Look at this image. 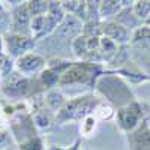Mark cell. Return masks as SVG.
Returning a JSON list of instances; mask_svg holds the SVG:
<instances>
[{
  "label": "cell",
  "instance_id": "cell-25",
  "mask_svg": "<svg viewBox=\"0 0 150 150\" xmlns=\"http://www.w3.org/2000/svg\"><path fill=\"white\" fill-rule=\"evenodd\" d=\"M18 150H45V147H44L42 138L39 135H36V137H32V138L20 143Z\"/></svg>",
  "mask_w": 150,
  "mask_h": 150
},
{
  "label": "cell",
  "instance_id": "cell-30",
  "mask_svg": "<svg viewBox=\"0 0 150 150\" xmlns=\"http://www.w3.org/2000/svg\"><path fill=\"white\" fill-rule=\"evenodd\" d=\"M119 2H120V5L123 8H129V6H132L135 3V0H119Z\"/></svg>",
  "mask_w": 150,
  "mask_h": 150
},
{
  "label": "cell",
  "instance_id": "cell-24",
  "mask_svg": "<svg viewBox=\"0 0 150 150\" xmlns=\"http://www.w3.org/2000/svg\"><path fill=\"white\" fill-rule=\"evenodd\" d=\"M15 71V60L8 54L0 56V78H6Z\"/></svg>",
  "mask_w": 150,
  "mask_h": 150
},
{
  "label": "cell",
  "instance_id": "cell-21",
  "mask_svg": "<svg viewBox=\"0 0 150 150\" xmlns=\"http://www.w3.org/2000/svg\"><path fill=\"white\" fill-rule=\"evenodd\" d=\"M98 119L93 116V114H90V116H87L86 119H83L81 122H80V135L81 137H92L93 135V132L96 131V128H98Z\"/></svg>",
  "mask_w": 150,
  "mask_h": 150
},
{
  "label": "cell",
  "instance_id": "cell-27",
  "mask_svg": "<svg viewBox=\"0 0 150 150\" xmlns=\"http://www.w3.org/2000/svg\"><path fill=\"white\" fill-rule=\"evenodd\" d=\"M81 147V140H75L72 146L69 147H60V146H48L47 150H80Z\"/></svg>",
  "mask_w": 150,
  "mask_h": 150
},
{
  "label": "cell",
  "instance_id": "cell-20",
  "mask_svg": "<svg viewBox=\"0 0 150 150\" xmlns=\"http://www.w3.org/2000/svg\"><path fill=\"white\" fill-rule=\"evenodd\" d=\"M116 110L111 104H107V102H99L98 107L95 108V112L93 116L98 119V120H111L112 117H116Z\"/></svg>",
  "mask_w": 150,
  "mask_h": 150
},
{
  "label": "cell",
  "instance_id": "cell-23",
  "mask_svg": "<svg viewBox=\"0 0 150 150\" xmlns=\"http://www.w3.org/2000/svg\"><path fill=\"white\" fill-rule=\"evenodd\" d=\"M132 9L135 12V15L144 23L150 15V0H135Z\"/></svg>",
  "mask_w": 150,
  "mask_h": 150
},
{
  "label": "cell",
  "instance_id": "cell-13",
  "mask_svg": "<svg viewBox=\"0 0 150 150\" xmlns=\"http://www.w3.org/2000/svg\"><path fill=\"white\" fill-rule=\"evenodd\" d=\"M114 21H117L119 24H122L123 27L129 29L131 32L137 30L138 27H141L143 24H144L138 17L135 15V12H134L132 6H129V8H122L120 12L114 17Z\"/></svg>",
  "mask_w": 150,
  "mask_h": 150
},
{
  "label": "cell",
  "instance_id": "cell-4",
  "mask_svg": "<svg viewBox=\"0 0 150 150\" xmlns=\"http://www.w3.org/2000/svg\"><path fill=\"white\" fill-rule=\"evenodd\" d=\"M95 87L111 105H116L117 110L134 102L131 89L117 75H105V74L101 75L98 78Z\"/></svg>",
  "mask_w": 150,
  "mask_h": 150
},
{
  "label": "cell",
  "instance_id": "cell-7",
  "mask_svg": "<svg viewBox=\"0 0 150 150\" xmlns=\"http://www.w3.org/2000/svg\"><path fill=\"white\" fill-rule=\"evenodd\" d=\"M45 68L47 59L36 51L26 53L21 57L15 59V71L26 77H38Z\"/></svg>",
  "mask_w": 150,
  "mask_h": 150
},
{
  "label": "cell",
  "instance_id": "cell-6",
  "mask_svg": "<svg viewBox=\"0 0 150 150\" xmlns=\"http://www.w3.org/2000/svg\"><path fill=\"white\" fill-rule=\"evenodd\" d=\"M143 107L137 101L131 102L126 107H122L116 112V120L119 123V126L125 131L131 134L143 123Z\"/></svg>",
  "mask_w": 150,
  "mask_h": 150
},
{
  "label": "cell",
  "instance_id": "cell-15",
  "mask_svg": "<svg viewBox=\"0 0 150 150\" xmlns=\"http://www.w3.org/2000/svg\"><path fill=\"white\" fill-rule=\"evenodd\" d=\"M129 59H131V45L129 44L128 45H119V50L107 65L110 68H112L114 71H119V69L125 68L128 63H131Z\"/></svg>",
  "mask_w": 150,
  "mask_h": 150
},
{
  "label": "cell",
  "instance_id": "cell-26",
  "mask_svg": "<svg viewBox=\"0 0 150 150\" xmlns=\"http://www.w3.org/2000/svg\"><path fill=\"white\" fill-rule=\"evenodd\" d=\"M12 141H14V137L12 134H9V129H0V150L8 149Z\"/></svg>",
  "mask_w": 150,
  "mask_h": 150
},
{
  "label": "cell",
  "instance_id": "cell-11",
  "mask_svg": "<svg viewBox=\"0 0 150 150\" xmlns=\"http://www.w3.org/2000/svg\"><path fill=\"white\" fill-rule=\"evenodd\" d=\"M129 135H131L132 150H150V129L147 122L143 120V123Z\"/></svg>",
  "mask_w": 150,
  "mask_h": 150
},
{
  "label": "cell",
  "instance_id": "cell-10",
  "mask_svg": "<svg viewBox=\"0 0 150 150\" xmlns=\"http://www.w3.org/2000/svg\"><path fill=\"white\" fill-rule=\"evenodd\" d=\"M83 30H84V21L72 14H66L65 20L59 24V27L54 33L60 35L62 38H66V39H69L72 42L74 38L81 35Z\"/></svg>",
  "mask_w": 150,
  "mask_h": 150
},
{
  "label": "cell",
  "instance_id": "cell-22",
  "mask_svg": "<svg viewBox=\"0 0 150 150\" xmlns=\"http://www.w3.org/2000/svg\"><path fill=\"white\" fill-rule=\"evenodd\" d=\"M29 11L32 17L36 15H45L48 12V6H50V0H29L27 2Z\"/></svg>",
  "mask_w": 150,
  "mask_h": 150
},
{
  "label": "cell",
  "instance_id": "cell-31",
  "mask_svg": "<svg viewBox=\"0 0 150 150\" xmlns=\"http://www.w3.org/2000/svg\"><path fill=\"white\" fill-rule=\"evenodd\" d=\"M144 24H147V26H150V15H149V18L144 21Z\"/></svg>",
  "mask_w": 150,
  "mask_h": 150
},
{
  "label": "cell",
  "instance_id": "cell-17",
  "mask_svg": "<svg viewBox=\"0 0 150 150\" xmlns=\"http://www.w3.org/2000/svg\"><path fill=\"white\" fill-rule=\"evenodd\" d=\"M71 51L74 54V57L77 60L86 62L87 59V53H89V48H87V36L84 33L75 36L72 42H71Z\"/></svg>",
  "mask_w": 150,
  "mask_h": 150
},
{
  "label": "cell",
  "instance_id": "cell-14",
  "mask_svg": "<svg viewBox=\"0 0 150 150\" xmlns=\"http://www.w3.org/2000/svg\"><path fill=\"white\" fill-rule=\"evenodd\" d=\"M129 45L131 48H135V50H149L150 48V26L143 24L141 27L134 30Z\"/></svg>",
  "mask_w": 150,
  "mask_h": 150
},
{
  "label": "cell",
  "instance_id": "cell-19",
  "mask_svg": "<svg viewBox=\"0 0 150 150\" xmlns=\"http://www.w3.org/2000/svg\"><path fill=\"white\" fill-rule=\"evenodd\" d=\"M119 50V44H116L112 39L107 36H101V41H99V51H101L102 60L104 63H108V62L112 59V56L116 54V51Z\"/></svg>",
  "mask_w": 150,
  "mask_h": 150
},
{
  "label": "cell",
  "instance_id": "cell-18",
  "mask_svg": "<svg viewBox=\"0 0 150 150\" xmlns=\"http://www.w3.org/2000/svg\"><path fill=\"white\" fill-rule=\"evenodd\" d=\"M60 77H62V75H60L59 72H56L54 69H51V68L47 66L39 75H38V80H39V83L42 84L44 89L48 90V89L59 87V84H60Z\"/></svg>",
  "mask_w": 150,
  "mask_h": 150
},
{
  "label": "cell",
  "instance_id": "cell-1",
  "mask_svg": "<svg viewBox=\"0 0 150 150\" xmlns=\"http://www.w3.org/2000/svg\"><path fill=\"white\" fill-rule=\"evenodd\" d=\"M0 92L8 99L14 101H30L32 98L45 92L38 77H26L20 72L14 71L6 78H2L0 83Z\"/></svg>",
  "mask_w": 150,
  "mask_h": 150
},
{
  "label": "cell",
  "instance_id": "cell-12",
  "mask_svg": "<svg viewBox=\"0 0 150 150\" xmlns=\"http://www.w3.org/2000/svg\"><path fill=\"white\" fill-rule=\"evenodd\" d=\"M66 96L65 93L60 90V86L59 87H54V89H48L44 92V102L47 105L48 110H51L54 114L60 111V108L66 104Z\"/></svg>",
  "mask_w": 150,
  "mask_h": 150
},
{
  "label": "cell",
  "instance_id": "cell-28",
  "mask_svg": "<svg viewBox=\"0 0 150 150\" xmlns=\"http://www.w3.org/2000/svg\"><path fill=\"white\" fill-rule=\"evenodd\" d=\"M3 2L6 3L8 8H14V6H18V5H21V3L29 2V0H3Z\"/></svg>",
  "mask_w": 150,
  "mask_h": 150
},
{
  "label": "cell",
  "instance_id": "cell-9",
  "mask_svg": "<svg viewBox=\"0 0 150 150\" xmlns=\"http://www.w3.org/2000/svg\"><path fill=\"white\" fill-rule=\"evenodd\" d=\"M102 35L112 39L119 45L131 44V38H132V32L126 27H123L122 24H119L114 20L102 21Z\"/></svg>",
  "mask_w": 150,
  "mask_h": 150
},
{
  "label": "cell",
  "instance_id": "cell-8",
  "mask_svg": "<svg viewBox=\"0 0 150 150\" xmlns=\"http://www.w3.org/2000/svg\"><path fill=\"white\" fill-rule=\"evenodd\" d=\"M9 15H11V27L9 32H14V33H21V35H30V24H32V14L29 11L27 2L26 3H21L18 6L11 8L9 11Z\"/></svg>",
  "mask_w": 150,
  "mask_h": 150
},
{
  "label": "cell",
  "instance_id": "cell-32",
  "mask_svg": "<svg viewBox=\"0 0 150 150\" xmlns=\"http://www.w3.org/2000/svg\"><path fill=\"white\" fill-rule=\"evenodd\" d=\"M3 150H18V149H12V147H8V149H3Z\"/></svg>",
  "mask_w": 150,
  "mask_h": 150
},
{
  "label": "cell",
  "instance_id": "cell-5",
  "mask_svg": "<svg viewBox=\"0 0 150 150\" xmlns=\"http://www.w3.org/2000/svg\"><path fill=\"white\" fill-rule=\"evenodd\" d=\"M5 38V48L6 54L11 56L12 59H18L23 54L35 51L38 45V41L30 35H21V33H14V32H6L3 35Z\"/></svg>",
  "mask_w": 150,
  "mask_h": 150
},
{
  "label": "cell",
  "instance_id": "cell-2",
  "mask_svg": "<svg viewBox=\"0 0 150 150\" xmlns=\"http://www.w3.org/2000/svg\"><path fill=\"white\" fill-rule=\"evenodd\" d=\"M99 102L101 99L93 93H83L68 99L66 104L56 114V125L60 126L69 122H81L87 116L93 114Z\"/></svg>",
  "mask_w": 150,
  "mask_h": 150
},
{
  "label": "cell",
  "instance_id": "cell-29",
  "mask_svg": "<svg viewBox=\"0 0 150 150\" xmlns=\"http://www.w3.org/2000/svg\"><path fill=\"white\" fill-rule=\"evenodd\" d=\"M3 54H6V48H5V38H3V35L0 33V56H3Z\"/></svg>",
  "mask_w": 150,
  "mask_h": 150
},
{
  "label": "cell",
  "instance_id": "cell-16",
  "mask_svg": "<svg viewBox=\"0 0 150 150\" xmlns=\"http://www.w3.org/2000/svg\"><path fill=\"white\" fill-rule=\"evenodd\" d=\"M123 6L120 5L119 0H101L99 5V18L101 21H108L114 20V17L120 12Z\"/></svg>",
  "mask_w": 150,
  "mask_h": 150
},
{
  "label": "cell",
  "instance_id": "cell-33",
  "mask_svg": "<svg viewBox=\"0 0 150 150\" xmlns=\"http://www.w3.org/2000/svg\"><path fill=\"white\" fill-rule=\"evenodd\" d=\"M60 2H62V3H66V2H69V0H60Z\"/></svg>",
  "mask_w": 150,
  "mask_h": 150
},
{
  "label": "cell",
  "instance_id": "cell-3",
  "mask_svg": "<svg viewBox=\"0 0 150 150\" xmlns=\"http://www.w3.org/2000/svg\"><path fill=\"white\" fill-rule=\"evenodd\" d=\"M104 74H105V71L102 69V65L77 60L62 74L59 86L60 87H66V86L95 87L98 78Z\"/></svg>",
  "mask_w": 150,
  "mask_h": 150
}]
</instances>
